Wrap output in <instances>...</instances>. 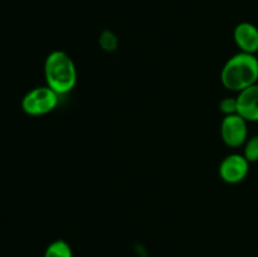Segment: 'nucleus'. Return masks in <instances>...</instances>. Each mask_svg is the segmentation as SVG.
<instances>
[{"mask_svg": "<svg viewBox=\"0 0 258 257\" xmlns=\"http://www.w3.org/2000/svg\"><path fill=\"white\" fill-rule=\"evenodd\" d=\"M238 111L247 122H258V83L246 88L237 96Z\"/></svg>", "mask_w": 258, "mask_h": 257, "instance_id": "obj_7", "label": "nucleus"}, {"mask_svg": "<svg viewBox=\"0 0 258 257\" xmlns=\"http://www.w3.org/2000/svg\"><path fill=\"white\" fill-rule=\"evenodd\" d=\"M233 39L239 52L256 54L258 53V28L253 23L242 22L233 30Z\"/></svg>", "mask_w": 258, "mask_h": 257, "instance_id": "obj_6", "label": "nucleus"}, {"mask_svg": "<svg viewBox=\"0 0 258 257\" xmlns=\"http://www.w3.org/2000/svg\"><path fill=\"white\" fill-rule=\"evenodd\" d=\"M44 77L48 87L59 96L71 92L77 83V70L72 58L63 50H53L44 62Z\"/></svg>", "mask_w": 258, "mask_h": 257, "instance_id": "obj_2", "label": "nucleus"}, {"mask_svg": "<svg viewBox=\"0 0 258 257\" xmlns=\"http://www.w3.org/2000/svg\"><path fill=\"white\" fill-rule=\"evenodd\" d=\"M101 48L106 52H113V50L117 49L118 45V39L116 37V34L111 30H103L100 35V39H98Z\"/></svg>", "mask_w": 258, "mask_h": 257, "instance_id": "obj_10", "label": "nucleus"}, {"mask_svg": "<svg viewBox=\"0 0 258 257\" xmlns=\"http://www.w3.org/2000/svg\"><path fill=\"white\" fill-rule=\"evenodd\" d=\"M219 111L223 113V116H229L237 113V111H238L237 97H224L219 102Z\"/></svg>", "mask_w": 258, "mask_h": 257, "instance_id": "obj_11", "label": "nucleus"}, {"mask_svg": "<svg viewBox=\"0 0 258 257\" xmlns=\"http://www.w3.org/2000/svg\"><path fill=\"white\" fill-rule=\"evenodd\" d=\"M222 85L232 92H242L258 83V58L256 54L239 52L232 55L221 71Z\"/></svg>", "mask_w": 258, "mask_h": 257, "instance_id": "obj_1", "label": "nucleus"}, {"mask_svg": "<svg viewBox=\"0 0 258 257\" xmlns=\"http://www.w3.org/2000/svg\"><path fill=\"white\" fill-rule=\"evenodd\" d=\"M59 95L48 86L35 87L22 98V110L29 116H44L55 110Z\"/></svg>", "mask_w": 258, "mask_h": 257, "instance_id": "obj_3", "label": "nucleus"}, {"mask_svg": "<svg viewBox=\"0 0 258 257\" xmlns=\"http://www.w3.org/2000/svg\"><path fill=\"white\" fill-rule=\"evenodd\" d=\"M249 161L243 154H229L219 165V176L227 184H238L247 178Z\"/></svg>", "mask_w": 258, "mask_h": 257, "instance_id": "obj_5", "label": "nucleus"}, {"mask_svg": "<svg viewBox=\"0 0 258 257\" xmlns=\"http://www.w3.org/2000/svg\"><path fill=\"white\" fill-rule=\"evenodd\" d=\"M243 156L249 161V164L258 161V135H253L247 139L244 143Z\"/></svg>", "mask_w": 258, "mask_h": 257, "instance_id": "obj_9", "label": "nucleus"}, {"mask_svg": "<svg viewBox=\"0 0 258 257\" xmlns=\"http://www.w3.org/2000/svg\"><path fill=\"white\" fill-rule=\"evenodd\" d=\"M247 121L238 113L224 116L221 123V136L223 143L229 148L243 146L248 139Z\"/></svg>", "mask_w": 258, "mask_h": 257, "instance_id": "obj_4", "label": "nucleus"}, {"mask_svg": "<svg viewBox=\"0 0 258 257\" xmlns=\"http://www.w3.org/2000/svg\"><path fill=\"white\" fill-rule=\"evenodd\" d=\"M44 257H73V252L68 242L57 239L45 248Z\"/></svg>", "mask_w": 258, "mask_h": 257, "instance_id": "obj_8", "label": "nucleus"}]
</instances>
